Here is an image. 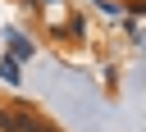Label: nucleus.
Segmentation results:
<instances>
[{
  "label": "nucleus",
  "instance_id": "nucleus-1",
  "mask_svg": "<svg viewBox=\"0 0 146 132\" xmlns=\"http://www.w3.org/2000/svg\"><path fill=\"white\" fill-rule=\"evenodd\" d=\"M0 132H59V127H50V123H41L32 109H18V114H9V109H0Z\"/></svg>",
  "mask_w": 146,
  "mask_h": 132
}]
</instances>
